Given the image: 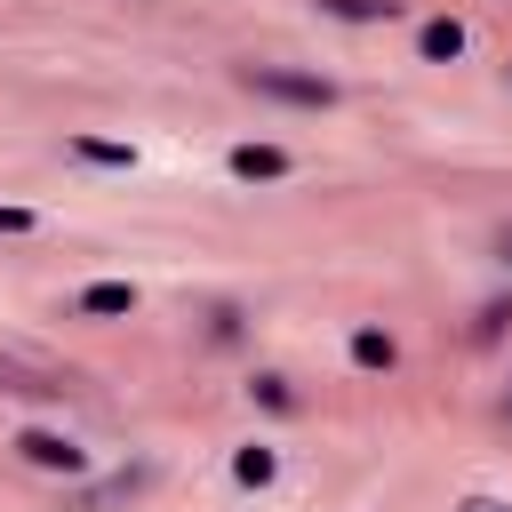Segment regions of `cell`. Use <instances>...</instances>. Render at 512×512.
I'll return each mask as SVG.
<instances>
[{
    "label": "cell",
    "instance_id": "obj_10",
    "mask_svg": "<svg viewBox=\"0 0 512 512\" xmlns=\"http://www.w3.org/2000/svg\"><path fill=\"white\" fill-rule=\"evenodd\" d=\"M248 400H256V408H272V416H296V392H288V376H256V384H248Z\"/></svg>",
    "mask_w": 512,
    "mask_h": 512
},
{
    "label": "cell",
    "instance_id": "obj_3",
    "mask_svg": "<svg viewBox=\"0 0 512 512\" xmlns=\"http://www.w3.org/2000/svg\"><path fill=\"white\" fill-rule=\"evenodd\" d=\"M224 168H232L240 184H288V176H296V152H288V144H232Z\"/></svg>",
    "mask_w": 512,
    "mask_h": 512
},
{
    "label": "cell",
    "instance_id": "obj_4",
    "mask_svg": "<svg viewBox=\"0 0 512 512\" xmlns=\"http://www.w3.org/2000/svg\"><path fill=\"white\" fill-rule=\"evenodd\" d=\"M344 352H352V368H368V376H392V368H400V336H392V328H376V320H360Z\"/></svg>",
    "mask_w": 512,
    "mask_h": 512
},
{
    "label": "cell",
    "instance_id": "obj_1",
    "mask_svg": "<svg viewBox=\"0 0 512 512\" xmlns=\"http://www.w3.org/2000/svg\"><path fill=\"white\" fill-rule=\"evenodd\" d=\"M248 96H272V104H296V112H328L344 88L328 80V72H296V64H240L232 72Z\"/></svg>",
    "mask_w": 512,
    "mask_h": 512
},
{
    "label": "cell",
    "instance_id": "obj_15",
    "mask_svg": "<svg viewBox=\"0 0 512 512\" xmlns=\"http://www.w3.org/2000/svg\"><path fill=\"white\" fill-rule=\"evenodd\" d=\"M464 512H512V504H464Z\"/></svg>",
    "mask_w": 512,
    "mask_h": 512
},
{
    "label": "cell",
    "instance_id": "obj_9",
    "mask_svg": "<svg viewBox=\"0 0 512 512\" xmlns=\"http://www.w3.org/2000/svg\"><path fill=\"white\" fill-rule=\"evenodd\" d=\"M320 16H336V24H392L400 16V0H312Z\"/></svg>",
    "mask_w": 512,
    "mask_h": 512
},
{
    "label": "cell",
    "instance_id": "obj_7",
    "mask_svg": "<svg viewBox=\"0 0 512 512\" xmlns=\"http://www.w3.org/2000/svg\"><path fill=\"white\" fill-rule=\"evenodd\" d=\"M64 152L88 168H136V144H112V136H64Z\"/></svg>",
    "mask_w": 512,
    "mask_h": 512
},
{
    "label": "cell",
    "instance_id": "obj_13",
    "mask_svg": "<svg viewBox=\"0 0 512 512\" xmlns=\"http://www.w3.org/2000/svg\"><path fill=\"white\" fill-rule=\"evenodd\" d=\"M0 232H8V240H24V232H40V216H32V208H0Z\"/></svg>",
    "mask_w": 512,
    "mask_h": 512
},
{
    "label": "cell",
    "instance_id": "obj_2",
    "mask_svg": "<svg viewBox=\"0 0 512 512\" xmlns=\"http://www.w3.org/2000/svg\"><path fill=\"white\" fill-rule=\"evenodd\" d=\"M16 456H24L32 472H64V480L88 472V448H80L72 432H48V424H24V432H16Z\"/></svg>",
    "mask_w": 512,
    "mask_h": 512
},
{
    "label": "cell",
    "instance_id": "obj_6",
    "mask_svg": "<svg viewBox=\"0 0 512 512\" xmlns=\"http://www.w3.org/2000/svg\"><path fill=\"white\" fill-rule=\"evenodd\" d=\"M416 56H424V64H456V56H464V24H456V16H424V24H416Z\"/></svg>",
    "mask_w": 512,
    "mask_h": 512
},
{
    "label": "cell",
    "instance_id": "obj_11",
    "mask_svg": "<svg viewBox=\"0 0 512 512\" xmlns=\"http://www.w3.org/2000/svg\"><path fill=\"white\" fill-rule=\"evenodd\" d=\"M240 320H248L240 304H216V312H208V336H216V344H240Z\"/></svg>",
    "mask_w": 512,
    "mask_h": 512
},
{
    "label": "cell",
    "instance_id": "obj_8",
    "mask_svg": "<svg viewBox=\"0 0 512 512\" xmlns=\"http://www.w3.org/2000/svg\"><path fill=\"white\" fill-rule=\"evenodd\" d=\"M232 480H240V488H272V480H280V448H264V440H248V448L232 456Z\"/></svg>",
    "mask_w": 512,
    "mask_h": 512
},
{
    "label": "cell",
    "instance_id": "obj_12",
    "mask_svg": "<svg viewBox=\"0 0 512 512\" xmlns=\"http://www.w3.org/2000/svg\"><path fill=\"white\" fill-rule=\"evenodd\" d=\"M504 320H512V304H504V296H496V304H480V320H472V336H480V344H488V336H504Z\"/></svg>",
    "mask_w": 512,
    "mask_h": 512
},
{
    "label": "cell",
    "instance_id": "obj_14",
    "mask_svg": "<svg viewBox=\"0 0 512 512\" xmlns=\"http://www.w3.org/2000/svg\"><path fill=\"white\" fill-rule=\"evenodd\" d=\"M496 256H504V264H512V224H496Z\"/></svg>",
    "mask_w": 512,
    "mask_h": 512
},
{
    "label": "cell",
    "instance_id": "obj_5",
    "mask_svg": "<svg viewBox=\"0 0 512 512\" xmlns=\"http://www.w3.org/2000/svg\"><path fill=\"white\" fill-rule=\"evenodd\" d=\"M72 312H88V320H120V312H136V280H88V288L72 296Z\"/></svg>",
    "mask_w": 512,
    "mask_h": 512
}]
</instances>
